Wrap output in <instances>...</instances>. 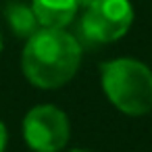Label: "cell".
Returning <instances> with one entry per match:
<instances>
[{
	"instance_id": "cell-1",
	"label": "cell",
	"mask_w": 152,
	"mask_h": 152,
	"mask_svg": "<svg viewBox=\"0 0 152 152\" xmlns=\"http://www.w3.org/2000/svg\"><path fill=\"white\" fill-rule=\"evenodd\" d=\"M79 63L81 46L65 29H38L31 38H27L21 54L25 77L42 90L65 86L77 73Z\"/></svg>"
},
{
	"instance_id": "cell-2",
	"label": "cell",
	"mask_w": 152,
	"mask_h": 152,
	"mask_svg": "<svg viewBox=\"0 0 152 152\" xmlns=\"http://www.w3.org/2000/svg\"><path fill=\"white\" fill-rule=\"evenodd\" d=\"M102 88L108 100L125 115L152 110V71L135 58H115L100 67Z\"/></svg>"
},
{
	"instance_id": "cell-3",
	"label": "cell",
	"mask_w": 152,
	"mask_h": 152,
	"mask_svg": "<svg viewBox=\"0 0 152 152\" xmlns=\"http://www.w3.org/2000/svg\"><path fill=\"white\" fill-rule=\"evenodd\" d=\"M133 23L129 0H96L81 19V31L92 44H110L121 40Z\"/></svg>"
},
{
	"instance_id": "cell-4",
	"label": "cell",
	"mask_w": 152,
	"mask_h": 152,
	"mask_svg": "<svg viewBox=\"0 0 152 152\" xmlns=\"http://www.w3.org/2000/svg\"><path fill=\"white\" fill-rule=\"evenodd\" d=\"M69 119L52 104L34 106L23 119V135L36 152H58L69 142Z\"/></svg>"
},
{
	"instance_id": "cell-5",
	"label": "cell",
	"mask_w": 152,
	"mask_h": 152,
	"mask_svg": "<svg viewBox=\"0 0 152 152\" xmlns=\"http://www.w3.org/2000/svg\"><path fill=\"white\" fill-rule=\"evenodd\" d=\"M77 0H34L31 11L42 27L65 29L77 13Z\"/></svg>"
},
{
	"instance_id": "cell-6",
	"label": "cell",
	"mask_w": 152,
	"mask_h": 152,
	"mask_svg": "<svg viewBox=\"0 0 152 152\" xmlns=\"http://www.w3.org/2000/svg\"><path fill=\"white\" fill-rule=\"evenodd\" d=\"M4 15H7V21H9L13 34L19 36V38H25V40H27V38H31V36L38 31V27H40L36 15H34V11H31V7H25L23 2H11V4L4 9Z\"/></svg>"
},
{
	"instance_id": "cell-7",
	"label": "cell",
	"mask_w": 152,
	"mask_h": 152,
	"mask_svg": "<svg viewBox=\"0 0 152 152\" xmlns=\"http://www.w3.org/2000/svg\"><path fill=\"white\" fill-rule=\"evenodd\" d=\"M7 142H9V131H7L4 123L0 121V152H4V148H7Z\"/></svg>"
},
{
	"instance_id": "cell-8",
	"label": "cell",
	"mask_w": 152,
	"mask_h": 152,
	"mask_svg": "<svg viewBox=\"0 0 152 152\" xmlns=\"http://www.w3.org/2000/svg\"><path fill=\"white\" fill-rule=\"evenodd\" d=\"M77 2H79V4H83V7H90V4H94V2H96V0H77Z\"/></svg>"
},
{
	"instance_id": "cell-9",
	"label": "cell",
	"mask_w": 152,
	"mask_h": 152,
	"mask_svg": "<svg viewBox=\"0 0 152 152\" xmlns=\"http://www.w3.org/2000/svg\"><path fill=\"white\" fill-rule=\"evenodd\" d=\"M69 152H90V150H83V148H73V150H69Z\"/></svg>"
},
{
	"instance_id": "cell-10",
	"label": "cell",
	"mask_w": 152,
	"mask_h": 152,
	"mask_svg": "<svg viewBox=\"0 0 152 152\" xmlns=\"http://www.w3.org/2000/svg\"><path fill=\"white\" fill-rule=\"evenodd\" d=\"M0 48H2V40H0Z\"/></svg>"
}]
</instances>
